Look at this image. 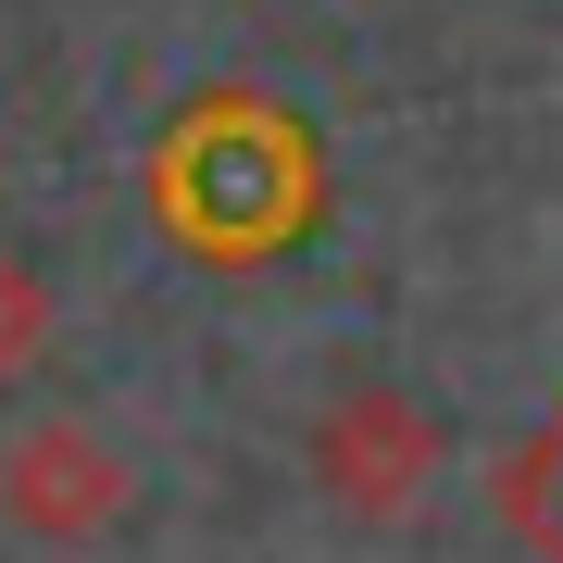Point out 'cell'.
Instances as JSON below:
<instances>
[{
  "mask_svg": "<svg viewBox=\"0 0 563 563\" xmlns=\"http://www.w3.org/2000/svg\"><path fill=\"white\" fill-rule=\"evenodd\" d=\"M439 476V413L413 401V388H339V401L313 413V488L363 526L413 514V488Z\"/></svg>",
  "mask_w": 563,
  "mask_h": 563,
  "instance_id": "cell-2",
  "label": "cell"
},
{
  "mask_svg": "<svg viewBox=\"0 0 563 563\" xmlns=\"http://www.w3.org/2000/svg\"><path fill=\"white\" fill-rule=\"evenodd\" d=\"M139 201H151V225L188 263L251 276V263H276V251L313 239L325 151H313V125L288 101H263V88L225 76V88H188L176 101V125H163L151 163H139Z\"/></svg>",
  "mask_w": 563,
  "mask_h": 563,
  "instance_id": "cell-1",
  "label": "cell"
},
{
  "mask_svg": "<svg viewBox=\"0 0 563 563\" xmlns=\"http://www.w3.org/2000/svg\"><path fill=\"white\" fill-rule=\"evenodd\" d=\"M38 351H51V288L25 276L13 251H0V376H25Z\"/></svg>",
  "mask_w": 563,
  "mask_h": 563,
  "instance_id": "cell-4",
  "label": "cell"
},
{
  "mask_svg": "<svg viewBox=\"0 0 563 563\" xmlns=\"http://www.w3.org/2000/svg\"><path fill=\"white\" fill-rule=\"evenodd\" d=\"M125 501H139V476H125V451L101 439V426L76 413H38L25 439H0V514L25 526V539H101V526H125Z\"/></svg>",
  "mask_w": 563,
  "mask_h": 563,
  "instance_id": "cell-3",
  "label": "cell"
}]
</instances>
